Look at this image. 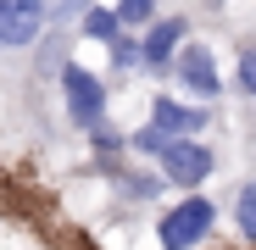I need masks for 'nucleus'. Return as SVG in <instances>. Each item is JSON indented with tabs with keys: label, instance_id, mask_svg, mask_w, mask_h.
<instances>
[{
	"label": "nucleus",
	"instance_id": "4",
	"mask_svg": "<svg viewBox=\"0 0 256 250\" xmlns=\"http://www.w3.org/2000/svg\"><path fill=\"white\" fill-rule=\"evenodd\" d=\"M184 39H190V17L184 11H162L150 28H140V72L150 78H167L184 50Z\"/></svg>",
	"mask_w": 256,
	"mask_h": 250
},
{
	"label": "nucleus",
	"instance_id": "7",
	"mask_svg": "<svg viewBox=\"0 0 256 250\" xmlns=\"http://www.w3.org/2000/svg\"><path fill=\"white\" fill-rule=\"evenodd\" d=\"M150 122L162 134H206L212 128V106L190 100V95H156L150 100Z\"/></svg>",
	"mask_w": 256,
	"mask_h": 250
},
{
	"label": "nucleus",
	"instance_id": "6",
	"mask_svg": "<svg viewBox=\"0 0 256 250\" xmlns=\"http://www.w3.org/2000/svg\"><path fill=\"white\" fill-rule=\"evenodd\" d=\"M173 78H178V89L190 100H218L223 95V72H218V56H212V45H200V39H184V50L173 61Z\"/></svg>",
	"mask_w": 256,
	"mask_h": 250
},
{
	"label": "nucleus",
	"instance_id": "9",
	"mask_svg": "<svg viewBox=\"0 0 256 250\" xmlns=\"http://www.w3.org/2000/svg\"><path fill=\"white\" fill-rule=\"evenodd\" d=\"M228 217H234V234L256 250V178L234 184V200H228Z\"/></svg>",
	"mask_w": 256,
	"mask_h": 250
},
{
	"label": "nucleus",
	"instance_id": "5",
	"mask_svg": "<svg viewBox=\"0 0 256 250\" xmlns=\"http://www.w3.org/2000/svg\"><path fill=\"white\" fill-rule=\"evenodd\" d=\"M50 33V0H0V56L34 50Z\"/></svg>",
	"mask_w": 256,
	"mask_h": 250
},
{
	"label": "nucleus",
	"instance_id": "1",
	"mask_svg": "<svg viewBox=\"0 0 256 250\" xmlns=\"http://www.w3.org/2000/svg\"><path fill=\"white\" fill-rule=\"evenodd\" d=\"M218 200L212 195H195L184 189L173 206H162V217H156V245L162 250H200L212 234H218Z\"/></svg>",
	"mask_w": 256,
	"mask_h": 250
},
{
	"label": "nucleus",
	"instance_id": "11",
	"mask_svg": "<svg viewBox=\"0 0 256 250\" xmlns=\"http://www.w3.org/2000/svg\"><path fill=\"white\" fill-rule=\"evenodd\" d=\"M106 61H112V78H117V83H122L128 72H140V33L122 28L112 45H106Z\"/></svg>",
	"mask_w": 256,
	"mask_h": 250
},
{
	"label": "nucleus",
	"instance_id": "3",
	"mask_svg": "<svg viewBox=\"0 0 256 250\" xmlns=\"http://www.w3.org/2000/svg\"><path fill=\"white\" fill-rule=\"evenodd\" d=\"M56 83H62V111H67V122H72L78 134H95L100 122L112 117V89H106V78L90 72L84 61H67Z\"/></svg>",
	"mask_w": 256,
	"mask_h": 250
},
{
	"label": "nucleus",
	"instance_id": "8",
	"mask_svg": "<svg viewBox=\"0 0 256 250\" xmlns=\"http://www.w3.org/2000/svg\"><path fill=\"white\" fill-rule=\"evenodd\" d=\"M162 173H156V167H117V173H112V195H122V206H150V200H162Z\"/></svg>",
	"mask_w": 256,
	"mask_h": 250
},
{
	"label": "nucleus",
	"instance_id": "12",
	"mask_svg": "<svg viewBox=\"0 0 256 250\" xmlns=\"http://www.w3.org/2000/svg\"><path fill=\"white\" fill-rule=\"evenodd\" d=\"M234 89L245 100H256V33H245L240 50H234Z\"/></svg>",
	"mask_w": 256,
	"mask_h": 250
},
{
	"label": "nucleus",
	"instance_id": "14",
	"mask_svg": "<svg viewBox=\"0 0 256 250\" xmlns=\"http://www.w3.org/2000/svg\"><path fill=\"white\" fill-rule=\"evenodd\" d=\"M90 6H100V0H50V22H56V28H67V22H78Z\"/></svg>",
	"mask_w": 256,
	"mask_h": 250
},
{
	"label": "nucleus",
	"instance_id": "10",
	"mask_svg": "<svg viewBox=\"0 0 256 250\" xmlns=\"http://www.w3.org/2000/svg\"><path fill=\"white\" fill-rule=\"evenodd\" d=\"M78 33L84 39H95V45H112V39L122 33V17H117V6H90L78 17Z\"/></svg>",
	"mask_w": 256,
	"mask_h": 250
},
{
	"label": "nucleus",
	"instance_id": "2",
	"mask_svg": "<svg viewBox=\"0 0 256 250\" xmlns=\"http://www.w3.org/2000/svg\"><path fill=\"white\" fill-rule=\"evenodd\" d=\"M150 167H156L173 189H206V178L223 167V150L212 145V139H200V134H173Z\"/></svg>",
	"mask_w": 256,
	"mask_h": 250
},
{
	"label": "nucleus",
	"instance_id": "13",
	"mask_svg": "<svg viewBox=\"0 0 256 250\" xmlns=\"http://www.w3.org/2000/svg\"><path fill=\"white\" fill-rule=\"evenodd\" d=\"M112 6H117V17H122V28H150L156 17H162V0H112Z\"/></svg>",
	"mask_w": 256,
	"mask_h": 250
}]
</instances>
